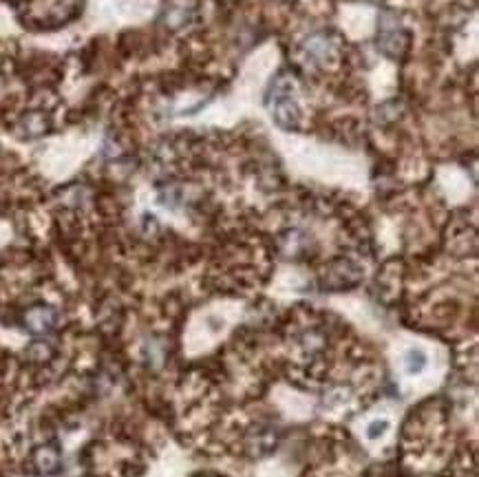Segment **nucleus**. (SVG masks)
I'll list each match as a JSON object with an SVG mask.
<instances>
[{"label":"nucleus","instance_id":"f257e3e1","mask_svg":"<svg viewBox=\"0 0 479 477\" xmlns=\"http://www.w3.org/2000/svg\"><path fill=\"white\" fill-rule=\"evenodd\" d=\"M29 325H31L33 329H49L53 325V312L51 309H33L31 314H29Z\"/></svg>","mask_w":479,"mask_h":477}]
</instances>
